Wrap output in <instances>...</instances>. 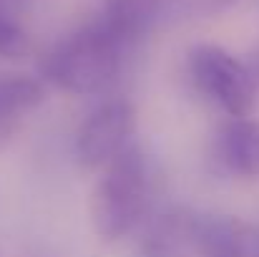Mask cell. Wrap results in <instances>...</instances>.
Returning a JSON list of instances; mask_svg holds the SVG:
<instances>
[{
	"label": "cell",
	"instance_id": "277c9868",
	"mask_svg": "<svg viewBox=\"0 0 259 257\" xmlns=\"http://www.w3.org/2000/svg\"><path fill=\"white\" fill-rule=\"evenodd\" d=\"M136 108L128 98H108L96 106L76 134V157L86 169L108 167L134 144Z\"/></svg>",
	"mask_w": 259,
	"mask_h": 257
},
{
	"label": "cell",
	"instance_id": "7a4b0ae2",
	"mask_svg": "<svg viewBox=\"0 0 259 257\" xmlns=\"http://www.w3.org/2000/svg\"><path fill=\"white\" fill-rule=\"evenodd\" d=\"M126 58L128 53L98 25V20H91L58 41L40 58V76L68 93L93 96L118 81Z\"/></svg>",
	"mask_w": 259,
	"mask_h": 257
},
{
	"label": "cell",
	"instance_id": "3957f363",
	"mask_svg": "<svg viewBox=\"0 0 259 257\" xmlns=\"http://www.w3.org/2000/svg\"><path fill=\"white\" fill-rule=\"evenodd\" d=\"M186 74L191 86L232 119L252 114L257 101V86L244 61L214 43H196L186 53Z\"/></svg>",
	"mask_w": 259,
	"mask_h": 257
},
{
	"label": "cell",
	"instance_id": "ba28073f",
	"mask_svg": "<svg viewBox=\"0 0 259 257\" xmlns=\"http://www.w3.org/2000/svg\"><path fill=\"white\" fill-rule=\"evenodd\" d=\"M46 101V86L33 76H0V139Z\"/></svg>",
	"mask_w": 259,
	"mask_h": 257
},
{
	"label": "cell",
	"instance_id": "30bf717a",
	"mask_svg": "<svg viewBox=\"0 0 259 257\" xmlns=\"http://www.w3.org/2000/svg\"><path fill=\"white\" fill-rule=\"evenodd\" d=\"M244 66H247V71H249V76H252V81H254V86H257V91H259V48H254L247 56Z\"/></svg>",
	"mask_w": 259,
	"mask_h": 257
},
{
	"label": "cell",
	"instance_id": "9c48e42d",
	"mask_svg": "<svg viewBox=\"0 0 259 257\" xmlns=\"http://www.w3.org/2000/svg\"><path fill=\"white\" fill-rule=\"evenodd\" d=\"M28 51L25 30L0 8V56L3 58H20Z\"/></svg>",
	"mask_w": 259,
	"mask_h": 257
},
{
	"label": "cell",
	"instance_id": "5b68a950",
	"mask_svg": "<svg viewBox=\"0 0 259 257\" xmlns=\"http://www.w3.org/2000/svg\"><path fill=\"white\" fill-rule=\"evenodd\" d=\"M211 162L229 176H259V121L244 116L222 124L211 144Z\"/></svg>",
	"mask_w": 259,
	"mask_h": 257
},
{
	"label": "cell",
	"instance_id": "6da1fadb",
	"mask_svg": "<svg viewBox=\"0 0 259 257\" xmlns=\"http://www.w3.org/2000/svg\"><path fill=\"white\" fill-rule=\"evenodd\" d=\"M154 169L141 146L123 149L96 181L91 194V222L101 240L116 242L134 232L149 214Z\"/></svg>",
	"mask_w": 259,
	"mask_h": 257
},
{
	"label": "cell",
	"instance_id": "52a82bcc",
	"mask_svg": "<svg viewBox=\"0 0 259 257\" xmlns=\"http://www.w3.org/2000/svg\"><path fill=\"white\" fill-rule=\"evenodd\" d=\"M191 212L164 209L146 219L139 257H184L191 247Z\"/></svg>",
	"mask_w": 259,
	"mask_h": 257
},
{
	"label": "cell",
	"instance_id": "8992f818",
	"mask_svg": "<svg viewBox=\"0 0 259 257\" xmlns=\"http://www.w3.org/2000/svg\"><path fill=\"white\" fill-rule=\"evenodd\" d=\"M161 8V0H106L96 20L126 53H131L156 25Z\"/></svg>",
	"mask_w": 259,
	"mask_h": 257
}]
</instances>
